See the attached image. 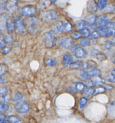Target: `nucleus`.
<instances>
[{"mask_svg":"<svg viewBox=\"0 0 115 123\" xmlns=\"http://www.w3.org/2000/svg\"><path fill=\"white\" fill-rule=\"evenodd\" d=\"M97 31L101 37H107L115 35V22H112L105 26H101L97 29Z\"/></svg>","mask_w":115,"mask_h":123,"instance_id":"obj_1","label":"nucleus"},{"mask_svg":"<svg viewBox=\"0 0 115 123\" xmlns=\"http://www.w3.org/2000/svg\"><path fill=\"white\" fill-rule=\"evenodd\" d=\"M58 18H59V14L55 10H48L44 11L41 13L39 16L40 20L45 23L57 20Z\"/></svg>","mask_w":115,"mask_h":123,"instance_id":"obj_2","label":"nucleus"},{"mask_svg":"<svg viewBox=\"0 0 115 123\" xmlns=\"http://www.w3.org/2000/svg\"><path fill=\"white\" fill-rule=\"evenodd\" d=\"M43 40H44L45 46L47 48H52L55 45L56 43V40L55 38V32L53 31H50L45 32L43 36Z\"/></svg>","mask_w":115,"mask_h":123,"instance_id":"obj_3","label":"nucleus"},{"mask_svg":"<svg viewBox=\"0 0 115 123\" xmlns=\"http://www.w3.org/2000/svg\"><path fill=\"white\" fill-rule=\"evenodd\" d=\"M20 12L24 16L31 18L37 13V8L32 5H26L20 8Z\"/></svg>","mask_w":115,"mask_h":123,"instance_id":"obj_4","label":"nucleus"},{"mask_svg":"<svg viewBox=\"0 0 115 123\" xmlns=\"http://www.w3.org/2000/svg\"><path fill=\"white\" fill-rule=\"evenodd\" d=\"M57 43L61 48L66 49L72 46L73 43V40L72 38L69 37H62L58 39Z\"/></svg>","mask_w":115,"mask_h":123,"instance_id":"obj_5","label":"nucleus"},{"mask_svg":"<svg viewBox=\"0 0 115 123\" xmlns=\"http://www.w3.org/2000/svg\"><path fill=\"white\" fill-rule=\"evenodd\" d=\"M109 22L110 19L108 16H100V17H98L97 20L95 24L89 26L93 30H94V29H96L97 30L98 28L105 26Z\"/></svg>","mask_w":115,"mask_h":123,"instance_id":"obj_6","label":"nucleus"},{"mask_svg":"<svg viewBox=\"0 0 115 123\" xmlns=\"http://www.w3.org/2000/svg\"><path fill=\"white\" fill-rule=\"evenodd\" d=\"M15 106L16 110L19 114H26L29 111V106L26 100H23L20 103L15 105Z\"/></svg>","mask_w":115,"mask_h":123,"instance_id":"obj_7","label":"nucleus"},{"mask_svg":"<svg viewBox=\"0 0 115 123\" xmlns=\"http://www.w3.org/2000/svg\"><path fill=\"white\" fill-rule=\"evenodd\" d=\"M25 25L23 20L20 18H17L15 21V30L17 33H21L25 30Z\"/></svg>","mask_w":115,"mask_h":123,"instance_id":"obj_8","label":"nucleus"},{"mask_svg":"<svg viewBox=\"0 0 115 123\" xmlns=\"http://www.w3.org/2000/svg\"><path fill=\"white\" fill-rule=\"evenodd\" d=\"M87 11L91 14H94L97 11V6L94 0H89L87 2Z\"/></svg>","mask_w":115,"mask_h":123,"instance_id":"obj_9","label":"nucleus"},{"mask_svg":"<svg viewBox=\"0 0 115 123\" xmlns=\"http://www.w3.org/2000/svg\"><path fill=\"white\" fill-rule=\"evenodd\" d=\"M75 55L78 58H85L87 55V52L84 48L78 47L75 52Z\"/></svg>","mask_w":115,"mask_h":123,"instance_id":"obj_10","label":"nucleus"},{"mask_svg":"<svg viewBox=\"0 0 115 123\" xmlns=\"http://www.w3.org/2000/svg\"><path fill=\"white\" fill-rule=\"evenodd\" d=\"M73 58L70 54H66L64 55L63 58V63L65 67H69L71 64L72 62H73Z\"/></svg>","mask_w":115,"mask_h":123,"instance_id":"obj_11","label":"nucleus"},{"mask_svg":"<svg viewBox=\"0 0 115 123\" xmlns=\"http://www.w3.org/2000/svg\"><path fill=\"white\" fill-rule=\"evenodd\" d=\"M97 18L98 17L95 14H90L87 16L85 21L87 22L88 26H91V25H94L97 20Z\"/></svg>","mask_w":115,"mask_h":123,"instance_id":"obj_12","label":"nucleus"},{"mask_svg":"<svg viewBox=\"0 0 115 123\" xmlns=\"http://www.w3.org/2000/svg\"><path fill=\"white\" fill-rule=\"evenodd\" d=\"M84 64V61H76L75 62H72L70 65L69 67L72 70H78V69H82Z\"/></svg>","mask_w":115,"mask_h":123,"instance_id":"obj_13","label":"nucleus"},{"mask_svg":"<svg viewBox=\"0 0 115 123\" xmlns=\"http://www.w3.org/2000/svg\"><path fill=\"white\" fill-rule=\"evenodd\" d=\"M17 6V1L16 0H10L8 2H6L5 9L8 11H11L14 9L15 7Z\"/></svg>","mask_w":115,"mask_h":123,"instance_id":"obj_14","label":"nucleus"},{"mask_svg":"<svg viewBox=\"0 0 115 123\" xmlns=\"http://www.w3.org/2000/svg\"><path fill=\"white\" fill-rule=\"evenodd\" d=\"M23 98L24 96L22 94L19 92H16V93L14 95V97H13V103H14V104L15 105H16L19 104L20 102H22V101L23 100Z\"/></svg>","mask_w":115,"mask_h":123,"instance_id":"obj_15","label":"nucleus"},{"mask_svg":"<svg viewBox=\"0 0 115 123\" xmlns=\"http://www.w3.org/2000/svg\"><path fill=\"white\" fill-rule=\"evenodd\" d=\"M52 29L55 33H60L63 32V24L62 22H56L52 25Z\"/></svg>","mask_w":115,"mask_h":123,"instance_id":"obj_16","label":"nucleus"},{"mask_svg":"<svg viewBox=\"0 0 115 123\" xmlns=\"http://www.w3.org/2000/svg\"><path fill=\"white\" fill-rule=\"evenodd\" d=\"M7 17L5 14H0V31H4L6 28Z\"/></svg>","mask_w":115,"mask_h":123,"instance_id":"obj_17","label":"nucleus"},{"mask_svg":"<svg viewBox=\"0 0 115 123\" xmlns=\"http://www.w3.org/2000/svg\"><path fill=\"white\" fill-rule=\"evenodd\" d=\"M62 24H63V32H70L72 31V25L70 24V22L67 20H64L62 22Z\"/></svg>","mask_w":115,"mask_h":123,"instance_id":"obj_18","label":"nucleus"},{"mask_svg":"<svg viewBox=\"0 0 115 123\" xmlns=\"http://www.w3.org/2000/svg\"><path fill=\"white\" fill-rule=\"evenodd\" d=\"M7 31L9 34H11L15 30V22L12 21L10 19H7V24H6Z\"/></svg>","mask_w":115,"mask_h":123,"instance_id":"obj_19","label":"nucleus"},{"mask_svg":"<svg viewBox=\"0 0 115 123\" xmlns=\"http://www.w3.org/2000/svg\"><path fill=\"white\" fill-rule=\"evenodd\" d=\"M88 73L89 74V76L91 78H93V77L99 76L101 75V72L100 70H99L97 67L96 68H91L90 70H88Z\"/></svg>","mask_w":115,"mask_h":123,"instance_id":"obj_20","label":"nucleus"},{"mask_svg":"<svg viewBox=\"0 0 115 123\" xmlns=\"http://www.w3.org/2000/svg\"><path fill=\"white\" fill-rule=\"evenodd\" d=\"M92 81L93 82V83H94L95 85H103V84H105V83H106L105 79H104L103 78H101V76L93 77V79H92Z\"/></svg>","mask_w":115,"mask_h":123,"instance_id":"obj_21","label":"nucleus"},{"mask_svg":"<svg viewBox=\"0 0 115 123\" xmlns=\"http://www.w3.org/2000/svg\"><path fill=\"white\" fill-rule=\"evenodd\" d=\"M76 25L78 30L79 31H81V30L86 28L87 26H88V24H87L85 20H80L76 23Z\"/></svg>","mask_w":115,"mask_h":123,"instance_id":"obj_22","label":"nucleus"},{"mask_svg":"<svg viewBox=\"0 0 115 123\" xmlns=\"http://www.w3.org/2000/svg\"><path fill=\"white\" fill-rule=\"evenodd\" d=\"M97 6L98 10L100 11L103 10L107 6V0H98Z\"/></svg>","mask_w":115,"mask_h":123,"instance_id":"obj_23","label":"nucleus"},{"mask_svg":"<svg viewBox=\"0 0 115 123\" xmlns=\"http://www.w3.org/2000/svg\"><path fill=\"white\" fill-rule=\"evenodd\" d=\"M8 121L10 123H19L21 121V119L17 116L11 115L8 117Z\"/></svg>","mask_w":115,"mask_h":123,"instance_id":"obj_24","label":"nucleus"},{"mask_svg":"<svg viewBox=\"0 0 115 123\" xmlns=\"http://www.w3.org/2000/svg\"><path fill=\"white\" fill-rule=\"evenodd\" d=\"M45 64L47 66L52 67V66H55L57 64V61L55 59L47 58L45 60Z\"/></svg>","mask_w":115,"mask_h":123,"instance_id":"obj_25","label":"nucleus"},{"mask_svg":"<svg viewBox=\"0 0 115 123\" xmlns=\"http://www.w3.org/2000/svg\"><path fill=\"white\" fill-rule=\"evenodd\" d=\"M85 84L82 82H78L75 84V89L78 91H83L85 89Z\"/></svg>","mask_w":115,"mask_h":123,"instance_id":"obj_26","label":"nucleus"},{"mask_svg":"<svg viewBox=\"0 0 115 123\" xmlns=\"http://www.w3.org/2000/svg\"><path fill=\"white\" fill-rule=\"evenodd\" d=\"M8 71V67L7 65L4 64H0V76H3L5 73H6Z\"/></svg>","mask_w":115,"mask_h":123,"instance_id":"obj_27","label":"nucleus"},{"mask_svg":"<svg viewBox=\"0 0 115 123\" xmlns=\"http://www.w3.org/2000/svg\"><path fill=\"white\" fill-rule=\"evenodd\" d=\"M80 32H81L82 37H85V38H87V37H89L91 34L90 31L88 28H85L84 30H81V31H80Z\"/></svg>","mask_w":115,"mask_h":123,"instance_id":"obj_28","label":"nucleus"},{"mask_svg":"<svg viewBox=\"0 0 115 123\" xmlns=\"http://www.w3.org/2000/svg\"><path fill=\"white\" fill-rule=\"evenodd\" d=\"M80 75H81V78L82 79H85V80H89V79H91L90 76H89V74L88 73V71L86 70H83L80 73Z\"/></svg>","mask_w":115,"mask_h":123,"instance_id":"obj_29","label":"nucleus"},{"mask_svg":"<svg viewBox=\"0 0 115 123\" xmlns=\"http://www.w3.org/2000/svg\"><path fill=\"white\" fill-rule=\"evenodd\" d=\"M79 44L82 46H88L90 44V41L87 38H81L79 40Z\"/></svg>","mask_w":115,"mask_h":123,"instance_id":"obj_30","label":"nucleus"},{"mask_svg":"<svg viewBox=\"0 0 115 123\" xmlns=\"http://www.w3.org/2000/svg\"><path fill=\"white\" fill-rule=\"evenodd\" d=\"M4 40L6 43H8V44H11L13 42V36L9 34H5L4 36Z\"/></svg>","mask_w":115,"mask_h":123,"instance_id":"obj_31","label":"nucleus"},{"mask_svg":"<svg viewBox=\"0 0 115 123\" xmlns=\"http://www.w3.org/2000/svg\"><path fill=\"white\" fill-rule=\"evenodd\" d=\"M109 113L112 117H115V104L110 103L109 108Z\"/></svg>","mask_w":115,"mask_h":123,"instance_id":"obj_32","label":"nucleus"},{"mask_svg":"<svg viewBox=\"0 0 115 123\" xmlns=\"http://www.w3.org/2000/svg\"><path fill=\"white\" fill-rule=\"evenodd\" d=\"M106 91V88L103 86H100V87H97V88L94 89V95L99 94H102Z\"/></svg>","mask_w":115,"mask_h":123,"instance_id":"obj_33","label":"nucleus"},{"mask_svg":"<svg viewBox=\"0 0 115 123\" xmlns=\"http://www.w3.org/2000/svg\"><path fill=\"white\" fill-rule=\"evenodd\" d=\"M37 23H38V19L37 18H31L28 21V25L29 26H31V27H32V26H36Z\"/></svg>","mask_w":115,"mask_h":123,"instance_id":"obj_34","label":"nucleus"},{"mask_svg":"<svg viewBox=\"0 0 115 123\" xmlns=\"http://www.w3.org/2000/svg\"><path fill=\"white\" fill-rule=\"evenodd\" d=\"M9 109V106L5 103H0V112H5Z\"/></svg>","mask_w":115,"mask_h":123,"instance_id":"obj_35","label":"nucleus"},{"mask_svg":"<svg viewBox=\"0 0 115 123\" xmlns=\"http://www.w3.org/2000/svg\"><path fill=\"white\" fill-rule=\"evenodd\" d=\"M87 102H88V99L85 97H82L81 98V100H79V107L81 109H82L83 108H84L85 106L87 105Z\"/></svg>","mask_w":115,"mask_h":123,"instance_id":"obj_36","label":"nucleus"},{"mask_svg":"<svg viewBox=\"0 0 115 123\" xmlns=\"http://www.w3.org/2000/svg\"><path fill=\"white\" fill-rule=\"evenodd\" d=\"M96 58L98 60L100 61H103L104 60H106V56L105 54L102 52H99L97 55H96Z\"/></svg>","mask_w":115,"mask_h":123,"instance_id":"obj_37","label":"nucleus"},{"mask_svg":"<svg viewBox=\"0 0 115 123\" xmlns=\"http://www.w3.org/2000/svg\"><path fill=\"white\" fill-rule=\"evenodd\" d=\"M94 89H93V88H88V89L85 91L84 94L86 96H91L92 95H94Z\"/></svg>","mask_w":115,"mask_h":123,"instance_id":"obj_38","label":"nucleus"},{"mask_svg":"<svg viewBox=\"0 0 115 123\" xmlns=\"http://www.w3.org/2000/svg\"><path fill=\"white\" fill-rule=\"evenodd\" d=\"M106 79H107V80H108L109 82H115V78L114 77V76L113 75L112 73H108V74H107V76H106Z\"/></svg>","mask_w":115,"mask_h":123,"instance_id":"obj_39","label":"nucleus"},{"mask_svg":"<svg viewBox=\"0 0 115 123\" xmlns=\"http://www.w3.org/2000/svg\"><path fill=\"white\" fill-rule=\"evenodd\" d=\"M101 37L100 36V35L99 34V33L98 32V31H94V32H93L92 33L90 34V36H89V37H90L91 38H93V39H95V38H100V37Z\"/></svg>","mask_w":115,"mask_h":123,"instance_id":"obj_40","label":"nucleus"},{"mask_svg":"<svg viewBox=\"0 0 115 123\" xmlns=\"http://www.w3.org/2000/svg\"><path fill=\"white\" fill-rule=\"evenodd\" d=\"M1 100L3 103H7V102H9L10 96L7 93L5 94L2 95V97H1Z\"/></svg>","mask_w":115,"mask_h":123,"instance_id":"obj_41","label":"nucleus"},{"mask_svg":"<svg viewBox=\"0 0 115 123\" xmlns=\"http://www.w3.org/2000/svg\"><path fill=\"white\" fill-rule=\"evenodd\" d=\"M72 37L73 39H75V40H77L80 38L81 37H82V36H81V32H75L72 34Z\"/></svg>","mask_w":115,"mask_h":123,"instance_id":"obj_42","label":"nucleus"},{"mask_svg":"<svg viewBox=\"0 0 115 123\" xmlns=\"http://www.w3.org/2000/svg\"><path fill=\"white\" fill-rule=\"evenodd\" d=\"M87 63H88L89 68H96L97 66L96 62H94V61H87Z\"/></svg>","mask_w":115,"mask_h":123,"instance_id":"obj_43","label":"nucleus"},{"mask_svg":"<svg viewBox=\"0 0 115 123\" xmlns=\"http://www.w3.org/2000/svg\"><path fill=\"white\" fill-rule=\"evenodd\" d=\"M10 48L8 46H7V47H5V48H4L3 49H2V50H1V53H2V54H4V55H5V54H7L8 53H9V52L10 51Z\"/></svg>","mask_w":115,"mask_h":123,"instance_id":"obj_44","label":"nucleus"},{"mask_svg":"<svg viewBox=\"0 0 115 123\" xmlns=\"http://www.w3.org/2000/svg\"><path fill=\"white\" fill-rule=\"evenodd\" d=\"M113 44H112V42H111V41H110V42H107V43L105 44V49H112V47H113Z\"/></svg>","mask_w":115,"mask_h":123,"instance_id":"obj_45","label":"nucleus"},{"mask_svg":"<svg viewBox=\"0 0 115 123\" xmlns=\"http://www.w3.org/2000/svg\"><path fill=\"white\" fill-rule=\"evenodd\" d=\"M7 91H8V88L7 87H3L2 88L0 89V95H4L5 94L7 93Z\"/></svg>","mask_w":115,"mask_h":123,"instance_id":"obj_46","label":"nucleus"},{"mask_svg":"<svg viewBox=\"0 0 115 123\" xmlns=\"http://www.w3.org/2000/svg\"><path fill=\"white\" fill-rule=\"evenodd\" d=\"M85 85L87 86H88V87H89V88L94 87V86H95V85H94V84L93 83V82L92 81V80H90V81L87 82L85 84Z\"/></svg>","mask_w":115,"mask_h":123,"instance_id":"obj_47","label":"nucleus"},{"mask_svg":"<svg viewBox=\"0 0 115 123\" xmlns=\"http://www.w3.org/2000/svg\"><path fill=\"white\" fill-rule=\"evenodd\" d=\"M6 43L3 40L0 39V49H3L6 46Z\"/></svg>","mask_w":115,"mask_h":123,"instance_id":"obj_48","label":"nucleus"},{"mask_svg":"<svg viewBox=\"0 0 115 123\" xmlns=\"http://www.w3.org/2000/svg\"><path fill=\"white\" fill-rule=\"evenodd\" d=\"M99 52H99V50H96V49H93V50H91V54L92 55H95V56H96Z\"/></svg>","mask_w":115,"mask_h":123,"instance_id":"obj_49","label":"nucleus"},{"mask_svg":"<svg viewBox=\"0 0 115 123\" xmlns=\"http://www.w3.org/2000/svg\"><path fill=\"white\" fill-rule=\"evenodd\" d=\"M7 117H6V115L4 114H0V121H5L6 120Z\"/></svg>","mask_w":115,"mask_h":123,"instance_id":"obj_50","label":"nucleus"},{"mask_svg":"<svg viewBox=\"0 0 115 123\" xmlns=\"http://www.w3.org/2000/svg\"><path fill=\"white\" fill-rule=\"evenodd\" d=\"M78 47H79V46H78V45H77V44H76V45L73 46H72L71 49H70V50H71L72 52L75 53V50H76V49H77V48H78Z\"/></svg>","mask_w":115,"mask_h":123,"instance_id":"obj_51","label":"nucleus"},{"mask_svg":"<svg viewBox=\"0 0 115 123\" xmlns=\"http://www.w3.org/2000/svg\"><path fill=\"white\" fill-rule=\"evenodd\" d=\"M7 2H0V10L2 9L3 8H4V7H5V4Z\"/></svg>","mask_w":115,"mask_h":123,"instance_id":"obj_52","label":"nucleus"},{"mask_svg":"<svg viewBox=\"0 0 115 123\" xmlns=\"http://www.w3.org/2000/svg\"><path fill=\"white\" fill-rule=\"evenodd\" d=\"M105 88L106 89V90H112V89H113V86H110V85H107L106 86V87Z\"/></svg>","mask_w":115,"mask_h":123,"instance_id":"obj_53","label":"nucleus"},{"mask_svg":"<svg viewBox=\"0 0 115 123\" xmlns=\"http://www.w3.org/2000/svg\"><path fill=\"white\" fill-rule=\"evenodd\" d=\"M111 42H112L113 45L115 46V37H114V38H113L112 40H111Z\"/></svg>","mask_w":115,"mask_h":123,"instance_id":"obj_54","label":"nucleus"},{"mask_svg":"<svg viewBox=\"0 0 115 123\" xmlns=\"http://www.w3.org/2000/svg\"><path fill=\"white\" fill-rule=\"evenodd\" d=\"M112 61H113V63L115 64V54L114 55V56H113V58H112Z\"/></svg>","mask_w":115,"mask_h":123,"instance_id":"obj_55","label":"nucleus"},{"mask_svg":"<svg viewBox=\"0 0 115 123\" xmlns=\"http://www.w3.org/2000/svg\"><path fill=\"white\" fill-rule=\"evenodd\" d=\"M50 1H51V3L54 4V3H55V2H56V1H57V0H50Z\"/></svg>","mask_w":115,"mask_h":123,"instance_id":"obj_56","label":"nucleus"},{"mask_svg":"<svg viewBox=\"0 0 115 123\" xmlns=\"http://www.w3.org/2000/svg\"><path fill=\"white\" fill-rule=\"evenodd\" d=\"M112 74H113V75L114 76V77L115 78V69H114V70L113 71V72H112Z\"/></svg>","mask_w":115,"mask_h":123,"instance_id":"obj_57","label":"nucleus"},{"mask_svg":"<svg viewBox=\"0 0 115 123\" xmlns=\"http://www.w3.org/2000/svg\"><path fill=\"white\" fill-rule=\"evenodd\" d=\"M0 123H7L5 121H0Z\"/></svg>","mask_w":115,"mask_h":123,"instance_id":"obj_58","label":"nucleus"}]
</instances>
